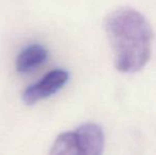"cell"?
<instances>
[{
	"instance_id": "cell-3",
	"label": "cell",
	"mask_w": 156,
	"mask_h": 155,
	"mask_svg": "<svg viewBox=\"0 0 156 155\" xmlns=\"http://www.w3.org/2000/svg\"><path fill=\"white\" fill-rule=\"evenodd\" d=\"M81 155H100L105 145L104 133L100 125L94 122L81 124L76 131Z\"/></svg>"
},
{
	"instance_id": "cell-5",
	"label": "cell",
	"mask_w": 156,
	"mask_h": 155,
	"mask_svg": "<svg viewBox=\"0 0 156 155\" xmlns=\"http://www.w3.org/2000/svg\"><path fill=\"white\" fill-rule=\"evenodd\" d=\"M52 155H81L76 132H64L60 134L52 145Z\"/></svg>"
},
{
	"instance_id": "cell-2",
	"label": "cell",
	"mask_w": 156,
	"mask_h": 155,
	"mask_svg": "<svg viewBox=\"0 0 156 155\" xmlns=\"http://www.w3.org/2000/svg\"><path fill=\"white\" fill-rule=\"evenodd\" d=\"M70 75L66 69L58 68L48 72L41 81L30 85L23 93V100L26 104H32L47 99L58 93L68 83Z\"/></svg>"
},
{
	"instance_id": "cell-4",
	"label": "cell",
	"mask_w": 156,
	"mask_h": 155,
	"mask_svg": "<svg viewBox=\"0 0 156 155\" xmlns=\"http://www.w3.org/2000/svg\"><path fill=\"white\" fill-rule=\"evenodd\" d=\"M48 58V51L44 46L39 44H31L25 47L16 58L15 67L17 72L30 73L37 67L43 65Z\"/></svg>"
},
{
	"instance_id": "cell-1",
	"label": "cell",
	"mask_w": 156,
	"mask_h": 155,
	"mask_svg": "<svg viewBox=\"0 0 156 155\" xmlns=\"http://www.w3.org/2000/svg\"><path fill=\"white\" fill-rule=\"evenodd\" d=\"M104 29L117 70L123 73L141 70L150 60L154 37L146 17L129 6L116 9L105 17Z\"/></svg>"
}]
</instances>
